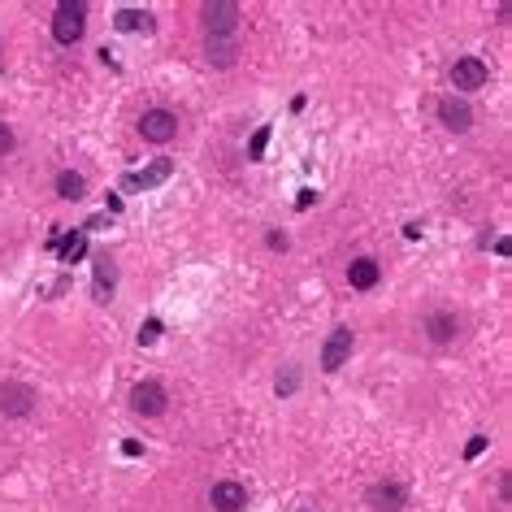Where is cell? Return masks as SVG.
I'll use <instances>...</instances> for the list:
<instances>
[{"mask_svg":"<svg viewBox=\"0 0 512 512\" xmlns=\"http://www.w3.org/2000/svg\"><path fill=\"white\" fill-rule=\"evenodd\" d=\"M35 408V391L27 382H9V387H0V413L5 417H27Z\"/></svg>","mask_w":512,"mask_h":512,"instance_id":"4","label":"cell"},{"mask_svg":"<svg viewBox=\"0 0 512 512\" xmlns=\"http://www.w3.org/2000/svg\"><path fill=\"white\" fill-rule=\"evenodd\" d=\"M265 143H269V126H256V131H252V143H248V157L261 161V157H265Z\"/></svg>","mask_w":512,"mask_h":512,"instance_id":"19","label":"cell"},{"mask_svg":"<svg viewBox=\"0 0 512 512\" xmlns=\"http://www.w3.org/2000/svg\"><path fill=\"white\" fill-rule=\"evenodd\" d=\"M347 356H352V330H347V326H339L335 335L326 339V347H321V369H330V373L343 369Z\"/></svg>","mask_w":512,"mask_h":512,"instance_id":"9","label":"cell"},{"mask_svg":"<svg viewBox=\"0 0 512 512\" xmlns=\"http://www.w3.org/2000/svg\"><path fill=\"white\" fill-rule=\"evenodd\" d=\"M169 174H174V161H169V157H157L152 165H143V174H135V187H139V191H148V187H161Z\"/></svg>","mask_w":512,"mask_h":512,"instance_id":"13","label":"cell"},{"mask_svg":"<svg viewBox=\"0 0 512 512\" xmlns=\"http://www.w3.org/2000/svg\"><path fill=\"white\" fill-rule=\"evenodd\" d=\"M131 404H135L139 417H161L165 408H169V395H165V387H157V382H139L135 395H131Z\"/></svg>","mask_w":512,"mask_h":512,"instance_id":"5","label":"cell"},{"mask_svg":"<svg viewBox=\"0 0 512 512\" xmlns=\"http://www.w3.org/2000/svg\"><path fill=\"white\" fill-rule=\"evenodd\" d=\"M486 79H491V70H486V61H478V57H460V61L452 65V83H456L460 91H478Z\"/></svg>","mask_w":512,"mask_h":512,"instance_id":"7","label":"cell"},{"mask_svg":"<svg viewBox=\"0 0 512 512\" xmlns=\"http://www.w3.org/2000/svg\"><path fill=\"white\" fill-rule=\"evenodd\" d=\"M57 256H61L65 265L83 261V256H87V230H70L65 239H57Z\"/></svg>","mask_w":512,"mask_h":512,"instance_id":"14","label":"cell"},{"mask_svg":"<svg viewBox=\"0 0 512 512\" xmlns=\"http://www.w3.org/2000/svg\"><path fill=\"white\" fill-rule=\"evenodd\" d=\"M9 152H13V131L0 122V157H9Z\"/></svg>","mask_w":512,"mask_h":512,"instance_id":"23","label":"cell"},{"mask_svg":"<svg viewBox=\"0 0 512 512\" xmlns=\"http://www.w3.org/2000/svg\"><path fill=\"white\" fill-rule=\"evenodd\" d=\"M239 27V5L235 0H209L204 5V31L209 35H235Z\"/></svg>","mask_w":512,"mask_h":512,"instance_id":"2","label":"cell"},{"mask_svg":"<svg viewBox=\"0 0 512 512\" xmlns=\"http://www.w3.org/2000/svg\"><path fill=\"white\" fill-rule=\"evenodd\" d=\"M100 226H109V217H105V213H96V217H91V222H87L83 230H100Z\"/></svg>","mask_w":512,"mask_h":512,"instance_id":"28","label":"cell"},{"mask_svg":"<svg viewBox=\"0 0 512 512\" xmlns=\"http://www.w3.org/2000/svg\"><path fill=\"white\" fill-rule=\"evenodd\" d=\"M404 499H408V491H404L399 482H378L373 491H369V508L373 512H399Z\"/></svg>","mask_w":512,"mask_h":512,"instance_id":"10","label":"cell"},{"mask_svg":"<svg viewBox=\"0 0 512 512\" xmlns=\"http://www.w3.org/2000/svg\"><path fill=\"white\" fill-rule=\"evenodd\" d=\"M209 499H213V508L217 512H243L248 508V486L243 482H213V491H209Z\"/></svg>","mask_w":512,"mask_h":512,"instance_id":"6","label":"cell"},{"mask_svg":"<svg viewBox=\"0 0 512 512\" xmlns=\"http://www.w3.org/2000/svg\"><path fill=\"white\" fill-rule=\"evenodd\" d=\"M87 31V5L83 0H61L57 13H53V35L57 44H79Z\"/></svg>","mask_w":512,"mask_h":512,"instance_id":"1","label":"cell"},{"mask_svg":"<svg viewBox=\"0 0 512 512\" xmlns=\"http://www.w3.org/2000/svg\"><path fill=\"white\" fill-rule=\"evenodd\" d=\"M295 387H300V369L287 365L283 373H278V395H295Z\"/></svg>","mask_w":512,"mask_h":512,"instance_id":"20","label":"cell"},{"mask_svg":"<svg viewBox=\"0 0 512 512\" xmlns=\"http://www.w3.org/2000/svg\"><path fill=\"white\" fill-rule=\"evenodd\" d=\"M439 122L447 126V131L465 135L469 126H473V109H469V105H465L460 96H443V100H439Z\"/></svg>","mask_w":512,"mask_h":512,"instance_id":"8","label":"cell"},{"mask_svg":"<svg viewBox=\"0 0 512 512\" xmlns=\"http://www.w3.org/2000/svg\"><path fill=\"white\" fill-rule=\"evenodd\" d=\"M495 252H499V256H512V239H508V235H499V239H495Z\"/></svg>","mask_w":512,"mask_h":512,"instance_id":"24","label":"cell"},{"mask_svg":"<svg viewBox=\"0 0 512 512\" xmlns=\"http://www.w3.org/2000/svg\"><path fill=\"white\" fill-rule=\"evenodd\" d=\"M313 200H317L313 191H300V196H295V209H309V204H313Z\"/></svg>","mask_w":512,"mask_h":512,"instance_id":"26","label":"cell"},{"mask_svg":"<svg viewBox=\"0 0 512 512\" xmlns=\"http://www.w3.org/2000/svg\"><path fill=\"white\" fill-rule=\"evenodd\" d=\"M161 339V321L157 317H148V326L139 330V347H148V343H157Z\"/></svg>","mask_w":512,"mask_h":512,"instance_id":"21","label":"cell"},{"mask_svg":"<svg viewBox=\"0 0 512 512\" xmlns=\"http://www.w3.org/2000/svg\"><path fill=\"white\" fill-rule=\"evenodd\" d=\"M113 283H117L113 261H109V256H96V300H109L113 295Z\"/></svg>","mask_w":512,"mask_h":512,"instance_id":"16","label":"cell"},{"mask_svg":"<svg viewBox=\"0 0 512 512\" xmlns=\"http://www.w3.org/2000/svg\"><path fill=\"white\" fill-rule=\"evenodd\" d=\"M235 57H239V44H235V35H209V61H213L217 70L235 65Z\"/></svg>","mask_w":512,"mask_h":512,"instance_id":"12","label":"cell"},{"mask_svg":"<svg viewBox=\"0 0 512 512\" xmlns=\"http://www.w3.org/2000/svg\"><path fill=\"white\" fill-rule=\"evenodd\" d=\"M378 278H382V269H378L373 256H356V261L347 265V283H352L356 291H373Z\"/></svg>","mask_w":512,"mask_h":512,"instance_id":"11","label":"cell"},{"mask_svg":"<svg viewBox=\"0 0 512 512\" xmlns=\"http://www.w3.org/2000/svg\"><path fill=\"white\" fill-rule=\"evenodd\" d=\"M269 248H287V235H283V230H269Z\"/></svg>","mask_w":512,"mask_h":512,"instance_id":"27","label":"cell"},{"mask_svg":"<svg viewBox=\"0 0 512 512\" xmlns=\"http://www.w3.org/2000/svg\"><path fill=\"white\" fill-rule=\"evenodd\" d=\"M117 31H148L152 27V18L143 13V9H117Z\"/></svg>","mask_w":512,"mask_h":512,"instance_id":"18","label":"cell"},{"mask_svg":"<svg viewBox=\"0 0 512 512\" xmlns=\"http://www.w3.org/2000/svg\"><path fill=\"white\" fill-rule=\"evenodd\" d=\"M508 491H512V478H508V473H504V478H499V499H504V504H508V499H512V495H508Z\"/></svg>","mask_w":512,"mask_h":512,"instance_id":"25","label":"cell"},{"mask_svg":"<svg viewBox=\"0 0 512 512\" xmlns=\"http://www.w3.org/2000/svg\"><path fill=\"white\" fill-rule=\"evenodd\" d=\"M83 191H87V187H83V178L74 174V169H61V174H57V196H61V200H83Z\"/></svg>","mask_w":512,"mask_h":512,"instance_id":"17","label":"cell"},{"mask_svg":"<svg viewBox=\"0 0 512 512\" xmlns=\"http://www.w3.org/2000/svg\"><path fill=\"white\" fill-rule=\"evenodd\" d=\"M486 452V439H482V434H473V439L465 443V460H473V456H482Z\"/></svg>","mask_w":512,"mask_h":512,"instance_id":"22","label":"cell"},{"mask_svg":"<svg viewBox=\"0 0 512 512\" xmlns=\"http://www.w3.org/2000/svg\"><path fill=\"white\" fill-rule=\"evenodd\" d=\"M456 326H460V321H456L452 313H434V317L425 321V335H430L434 343H452V339H456Z\"/></svg>","mask_w":512,"mask_h":512,"instance_id":"15","label":"cell"},{"mask_svg":"<svg viewBox=\"0 0 512 512\" xmlns=\"http://www.w3.org/2000/svg\"><path fill=\"white\" fill-rule=\"evenodd\" d=\"M139 135H143L148 143H169V139L178 135V117H174L169 109H152V113L139 117Z\"/></svg>","mask_w":512,"mask_h":512,"instance_id":"3","label":"cell"}]
</instances>
